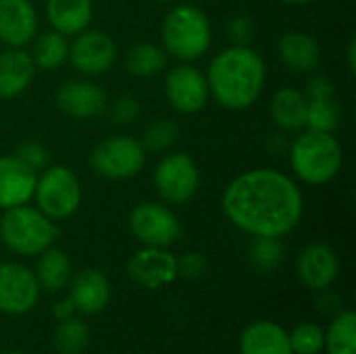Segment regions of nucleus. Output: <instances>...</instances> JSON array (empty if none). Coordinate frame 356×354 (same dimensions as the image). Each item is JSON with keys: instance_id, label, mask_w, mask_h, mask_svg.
Masks as SVG:
<instances>
[{"instance_id": "79ce46f5", "label": "nucleus", "mask_w": 356, "mask_h": 354, "mask_svg": "<svg viewBox=\"0 0 356 354\" xmlns=\"http://www.w3.org/2000/svg\"><path fill=\"white\" fill-rule=\"evenodd\" d=\"M4 354H23V353H19V351H10V353H4Z\"/></svg>"}, {"instance_id": "5701e85b", "label": "nucleus", "mask_w": 356, "mask_h": 354, "mask_svg": "<svg viewBox=\"0 0 356 354\" xmlns=\"http://www.w3.org/2000/svg\"><path fill=\"white\" fill-rule=\"evenodd\" d=\"M240 354H294L288 332L273 321L250 323L240 336Z\"/></svg>"}, {"instance_id": "f257e3e1", "label": "nucleus", "mask_w": 356, "mask_h": 354, "mask_svg": "<svg viewBox=\"0 0 356 354\" xmlns=\"http://www.w3.org/2000/svg\"><path fill=\"white\" fill-rule=\"evenodd\" d=\"M221 209L229 223L252 238H284L300 223L305 200L290 175L259 167L236 175L225 186Z\"/></svg>"}, {"instance_id": "cd10ccee", "label": "nucleus", "mask_w": 356, "mask_h": 354, "mask_svg": "<svg viewBox=\"0 0 356 354\" xmlns=\"http://www.w3.org/2000/svg\"><path fill=\"white\" fill-rule=\"evenodd\" d=\"M90 342L88 325L81 319L69 317L54 332V351L58 354H81Z\"/></svg>"}, {"instance_id": "f3484780", "label": "nucleus", "mask_w": 356, "mask_h": 354, "mask_svg": "<svg viewBox=\"0 0 356 354\" xmlns=\"http://www.w3.org/2000/svg\"><path fill=\"white\" fill-rule=\"evenodd\" d=\"M38 173L23 165L15 154L0 156V209L27 204L33 198Z\"/></svg>"}, {"instance_id": "4c0bfd02", "label": "nucleus", "mask_w": 356, "mask_h": 354, "mask_svg": "<svg viewBox=\"0 0 356 354\" xmlns=\"http://www.w3.org/2000/svg\"><path fill=\"white\" fill-rule=\"evenodd\" d=\"M73 311H75V307H73V303H71V298H65V300H58L54 307H52V315L58 319V321H65V319H69V317H73Z\"/></svg>"}, {"instance_id": "7ed1b4c3", "label": "nucleus", "mask_w": 356, "mask_h": 354, "mask_svg": "<svg viewBox=\"0 0 356 354\" xmlns=\"http://www.w3.org/2000/svg\"><path fill=\"white\" fill-rule=\"evenodd\" d=\"M294 175L307 186H325L342 169L344 152L334 134L302 129L288 146Z\"/></svg>"}, {"instance_id": "f704fd0d", "label": "nucleus", "mask_w": 356, "mask_h": 354, "mask_svg": "<svg viewBox=\"0 0 356 354\" xmlns=\"http://www.w3.org/2000/svg\"><path fill=\"white\" fill-rule=\"evenodd\" d=\"M254 31L257 27L250 17H234L227 23V38L234 46H250Z\"/></svg>"}, {"instance_id": "58836bf2", "label": "nucleus", "mask_w": 356, "mask_h": 354, "mask_svg": "<svg viewBox=\"0 0 356 354\" xmlns=\"http://www.w3.org/2000/svg\"><path fill=\"white\" fill-rule=\"evenodd\" d=\"M267 146H269V150H271V152H275V154H284V152H288L290 142L286 140L284 131H280V134H271V136H269Z\"/></svg>"}, {"instance_id": "f8f14e48", "label": "nucleus", "mask_w": 356, "mask_h": 354, "mask_svg": "<svg viewBox=\"0 0 356 354\" xmlns=\"http://www.w3.org/2000/svg\"><path fill=\"white\" fill-rule=\"evenodd\" d=\"M40 300L35 273L21 263H0V313L25 315Z\"/></svg>"}, {"instance_id": "c85d7f7f", "label": "nucleus", "mask_w": 356, "mask_h": 354, "mask_svg": "<svg viewBox=\"0 0 356 354\" xmlns=\"http://www.w3.org/2000/svg\"><path fill=\"white\" fill-rule=\"evenodd\" d=\"M179 140V125L173 119H154L146 125L142 134V146L146 152H167Z\"/></svg>"}, {"instance_id": "7c9ffc66", "label": "nucleus", "mask_w": 356, "mask_h": 354, "mask_svg": "<svg viewBox=\"0 0 356 354\" xmlns=\"http://www.w3.org/2000/svg\"><path fill=\"white\" fill-rule=\"evenodd\" d=\"M338 125H340V106L336 104V100H309L305 129L334 134Z\"/></svg>"}, {"instance_id": "a878e982", "label": "nucleus", "mask_w": 356, "mask_h": 354, "mask_svg": "<svg viewBox=\"0 0 356 354\" xmlns=\"http://www.w3.org/2000/svg\"><path fill=\"white\" fill-rule=\"evenodd\" d=\"M167 52L163 46L140 42L134 44L125 54V67L134 77H154L167 67Z\"/></svg>"}, {"instance_id": "9d476101", "label": "nucleus", "mask_w": 356, "mask_h": 354, "mask_svg": "<svg viewBox=\"0 0 356 354\" xmlns=\"http://www.w3.org/2000/svg\"><path fill=\"white\" fill-rule=\"evenodd\" d=\"M69 61L83 77H96L113 69L117 61L115 40L100 29H83L69 44Z\"/></svg>"}, {"instance_id": "2f4dec72", "label": "nucleus", "mask_w": 356, "mask_h": 354, "mask_svg": "<svg viewBox=\"0 0 356 354\" xmlns=\"http://www.w3.org/2000/svg\"><path fill=\"white\" fill-rule=\"evenodd\" d=\"M288 338L294 354H319L325 348V334L317 323H298Z\"/></svg>"}, {"instance_id": "f03ea898", "label": "nucleus", "mask_w": 356, "mask_h": 354, "mask_svg": "<svg viewBox=\"0 0 356 354\" xmlns=\"http://www.w3.org/2000/svg\"><path fill=\"white\" fill-rule=\"evenodd\" d=\"M209 96L227 111H246L263 94L267 67L252 46H227L213 56L207 69Z\"/></svg>"}, {"instance_id": "dca6fc26", "label": "nucleus", "mask_w": 356, "mask_h": 354, "mask_svg": "<svg viewBox=\"0 0 356 354\" xmlns=\"http://www.w3.org/2000/svg\"><path fill=\"white\" fill-rule=\"evenodd\" d=\"M340 271V263L338 257L334 252L332 246L327 244H311L307 246L300 255H298V263H296V273L302 286H307L309 290H327Z\"/></svg>"}, {"instance_id": "4468645a", "label": "nucleus", "mask_w": 356, "mask_h": 354, "mask_svg": "<svg viewBox=\"0 0 356 354\" xmlns=\"http://www.w3.org/2000/svg\"><path fill=\"white\" fill-rule=\"evenodd\" d=\"M60 113L73 119H94L106 111V92L90 79H69L54 94Z\"/></svg>"}, {"instance_id": "aec40b11", "label": "nucleus", "mask_w": 356, "mask_h": 354, "mask_svg": "<svg viewBox=\"0 0 356 354\" xmlns=\"http://www.w3.org/2000/svg\"><path fill=\"white\" fill-rule=\"evenodd\" d=\"M282 63L296 73H313L321 65V46L307 31H286L277 42Z\"/></svg>"}, {"instance_id": "ea45409f", "label": "nucleus", "mask_w": 356, "mask_h": 354, "mask_svg": "<svg viewBox=\"0 0 356 354\" xmlns=\"http://www.w3.org/2000/svg\"><path fill=\"white\" fill-rule=\"evenodd\" d=\"M346 63H348V71L355 73L356 71V40L353 38L348 42V48H346Z\"/></svg>"}, {"instance_id": "c756f323", "label": "nucleus", "mask_w": 356, "mask_h": 354, "mask_svg": "<svg viewBox=\"0 0 356 354\" xmlns=\"http://www.w3.org/2000/svg\"><path fill=\"white\" fill-rule=\"evenodd\" d=\"M248 261L259 271H273L284 261V244L282 238H252L248 246Z\"/></svg>"}, {"instance_id": "0eeeda50", "label": "nucleus", "mask_w": 356, "mask_h": 354, "mask_svg": "<svg viewBox=\"0 0 356 354\" xmlns=\"http://www.w3.org/2000/svg\"><path fill=\"white\" fill-rule=\"evenodd\" d=\"M146 165V150L140 140L131 136H113L94 146L90 152L92 171L111 182L131 179Z\"/></svg>"}, {"instance_id": "20e7f679", "label": "nucleus", "mask_w": 356, "mask_h": 354, "mask_svg": "<svg viewBox=\"0 0 356 354\" xmlns=\"http://www.w3.org/2000/svg\"><path fill=\"white\" fill-rule=\"evenodd\" d=\"M163 50L179 63H194L207 54L213 42V27L204 10L194 4L173 6L161 29Z\"/></svg>"}, {"instance_id": "473e14b6", "label": "nucleus", "mask_w": 356, "mask_h": 354, "mask_svg": "<svg viewBox=\"0 0 356 354\" xmlns=\"http://www.w3.org/2000/svg\"><path fill=\"white\" fill-rule=\"evenodd\" d=\"M15 156L23 165L33 169L35 173H40L42 169H46L50 165V152L40 142H23V144H19L17 150H15Z\"/></svg>"}, {"instance_id": "bb28decb", "label": "nucleus", "mask_w": 356, "mask_h": 354, "mask_svg": "<svg viewBox=\"0 0 356 354\" xmlns=\"http://www.w3.org/2000/svg\"><path fill=\"white\" fill-rule=\"evenodd\" d=\"M327 354H356V317L353 311H342L334 317L325 332Z\"/></svg>"}, {"instance_id": "c9c22d12", "label": "nucleus", "mask_w": 356, "mask_h": 354, "mask_svg": "<svg viewBox=\"0 0 356 354\" xmlns=\"http://www.w3.org/2000/svg\"><path fill=\"white\" fill-rule=\"evenodd\" d=\"M207 271V259L200 252H186L184 257L177 259V275L196 280Z\"/></svg>"}, {"instance_id": "72a5a7b5", "label": "nucleus", "mask_w": 356, "mask_h": 354, "mask_svg": "<svg viewBox=\"0 0 356 354\" xmlns=\"http://www.w3.org/2000/svg\"><path fill=\"white\" fill-rule=\"evenodd\" d=\"M108 115L115 125H131L140 115V100L134 94H121L113 100Z\"/></svg>"}, {"instance_id": "2eb2a0df", "label": "nucleus", "mask_w": 356, "mask_h": 354, "mask_svg": "<svg viewBox=\"0 0 356 354\" xmlns=\"http://www.w3.org/2000/svg\"><path fill=\"white\" fill-rule=\"evenodd\" d=\"M38 33V10L31 0H0V42L25 48Z\"/></svg>"}, {"instance_id": "4be33fe9", "label": "nucleus", "mask_w": 356, "mask_h": 354, "mask_svg": "<svg viewBox=\"0 0 356 354\" xmlns=\"http://www.w3.org/2000/svg\"><path fill=\"white\" fill-rule=\"evenodd\" d=\"M92 0H46V19L63 35H77L92 23Z\"/></svg>"}, {"instance_id": "39448f33", "label": "nucleus", "mask_w": 356, "mask_h": 354, "mask_svg": "<svg viewBox=\"0 0 356 354\" xmlns=\"http://www.w3.org/2000/svg\"><path fill=\"white\" fill-rule=\"evenodd\" d=\"M58 230L52 219L29 204L6 209L0 217V242L19 257H38L54 244Z\"/></svg>"}, {"instance_id": "ddd939ff", "label": "nucleus", "mask_w": 356, "mask_h": 354, "mask_svg": "<svg viewBox=\"0 0 356 354\" xmlns=\"http://www.w3.org/2000/svg\"><path fill=\"white\" fill-rule=\"evenodd\" d=\"M127 273L134 284L146 290H159V288L173 284L179 277L177 257L169 252V248L144 246L129 259Z\"/></svg>"}, {"instance_id": "412c9836", "label": "nucleus", "mask_w": 356, "mask_h": 354, "mask_svg": "<svg viewBox=\"0 0 356 354\" xmlns=\"http://www.w3.org/2000/svg\"><path fill=\"white\" fill-rule=\"evenodd\" d=\"M307 106L309 100L305 92L296 88H280L269 104V115L280 131L298 134L307 127Z\"/></svg>"}, {"instance_id": "1a4fd4ad", "label": "nucleus", "mask_w": 356, "mask_h": 354, "mask_svg": "<svg viewBox=\"0 0 356 354\" xmlns=\"http://www.w3.org/2000/svg\"><path fill=\"white\" fill-rule=\"evenodd\" d=\"M129 232L144 246L169 248L179 240L181 225L167 204L144 200L129 211Z\"/></svg>"}, {"instance_id": "a211bd4d", "label": "nucleus", "mask_w": 356, "mask_h": 354, "mask_svg": "<svg viewBox=\"0 0 356 354\" xmlns=\"http://www.w3.org/2000/svg\"><path fill=\"white\" fill-rule=\"evenodd\" d=\"M71 284V303L83 315H98L111 300V282L100 269L79 271Z\"/></svg>"}, {"instance_id": "6ab92c4d", "label": "nucleus", "mask_w": 356, "mask_h": 354, "mask_svg": "<svg viewBox=\"0 0 356 354\" xmlns=\"http://www.w3.org/2000/svg\"><path fill=\"white\" fill-rule=\"evenodd\" d=\"M35 65L27 50L6 48L0 52V98L13 100L21 96L35 77Z\"/></svg>"}, {"instance_id": "393cba45", "label": "nucleus", "mask_w": 356, "mask_h": 354, "mask_svg": "<svg viewBox=\"0 0 356 354\" xmlns=\"http://www.w3.org/2000/svg\"><path fill=\"white\" fill-rule=\"evenodd\" d=\"M29 44H31L29 56L35 69L40 71H54L69 61V40L67 35L54 29L35 33V38Z\"/></svg>"}, {"instance_id": "423d86ee", "label": "nucleus", "mask_w": 356, "mask_h": 354, "mask_svg": "<svg viewBox=\"0 0 356 354\" xmlns=\"http://www.w3.org/2000/svg\"><path fill=\"white\" fill-rule=\"evenodd\" d=\"M79 177L65 165H48L38 173L33 198L35 209L52 221L69 219L81 207Z\"/></svg>"}, {"instance_id": "a19ab883", "label": "nucleus", "mask_w": 356, "mask_h": 354, "mask_svg": "<svg viewBox=\"0 0 356 354\" xmlns=\"http://www.w3.org/2000/svg\"><path fill=\"white\" fill-rule=\"evenodd\" d=\"M280 2L290 4V6H302V4H309V2H313V0H280Z\"/></svg>"}, {"instance_id": "b1692460", "label": "nucleus", "mask_w": 356, "mask_h": 354, "mask_svg": "<svg viewBox=\"0 0 356 354\" xmlns=\"http://www.w3.org/2000/svg\"><path fill=\"white\" fill-rule=\"evenodd\" d=\"M38 265H35V280L40 288L48 292H60L69 286L71 282V261L65 250L50 246L44 252L38 255Z\"/></svg>"}, {"instance_id": "37998d69", "label": "nucleus", "mask_w": 356, "mask_h": 354, "mask_svg": "<svg viewBox=\"0 0 356 354\" xmlns=\"http://www.w3.org/2000/svg\"><path fill=\"white\" fill-rule=\"evenodd\" d=\"M154 2H173V0H154Z\"/></svg>"}, {"instance_id": "6e6552de", "label": "nucleus", "mask_w": 356, "mask_h": 354, "mask_svg": "<svg viewBox=\"0 0 356 354\" xmlns=\"http://www.w3.org/2000/svg\"><path fill=\"white\" fill-rule=\"evenodd\" d=\"M152 184L156 194L167 204L179 207L196 196L200 186V171L188 152H169L156 163L152 171Z\"/></svg>"}, {"instance_id": "9b49d317", "label": "nucleus", "mask_w": 356, "mask_h": 354, "mask_svg": "<svg viewBox=\"0 0 356 354\" xmlns=\"http://www.w3.org/2000/svg\"><path fill=\"white\" fill-rule=\"evenodd\" d=\"M165 96L173 111L181 115H196L209 102L207 77L190 63H179L165 75Z\"/></svg>"}, {"instance_id": "e433bc0d", "label": "nucleus", "mask_w": 356, "mask_h": 354, "mask_svg": "<svg viewBox=\"0 0 356 354\" xmlns=\"http://www.w3.org/2000/svg\"><path fill=\"white\" fill-rule=\"evenodd\" d=\"M305 96L307 100H336V86L327 75H315L309 79Z\"/></svg>"}]
</instances>
